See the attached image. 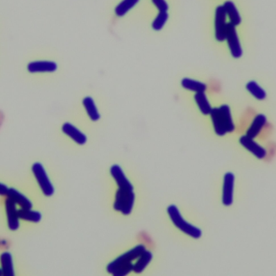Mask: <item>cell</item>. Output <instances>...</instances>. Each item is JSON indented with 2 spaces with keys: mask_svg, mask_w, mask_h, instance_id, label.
Returning a JSON list of instances; mask_svg holds the SVG:
<instances>
[{
  "mask_svg": "<svg viewBox=\"0 0 276 276\" xmlns=\"http://www.w3.org/2000/svg\"><path fill=\"white\" fill-rule=\"evenodd\" d=\"M101 136V133L88 127L70 108L60 113L51 129L52 141L70 147L92 146L100 142Z\"/></svg>",
  "mask_w": 276,
  "mask_h": 276,
  "instance_id": "obj_1",
  "label": "cell"
},
{
  "mask_svg": "<svg viewBox=\"0 0 276 276\" xmlns=\"http://www.w3.org/2000/svg\"><path fill=\"white\" fill-rule=\"evenodd\" d=\"M105 97L100 88L87 87L78 93L69 107L79 119L101 134L108 116Z\"/></svg>",
  "mask_w": 276,
  "mask_h": 276,
  "instance_id": "obj_2",
  "label": "cell"
},
{
  "mask_svg": "<svg viewBox=\"0 0 276 276\" xmlns=\"http://www.w3.org/2000/svg\"><path fill=\"white\" fill-rule=\"evenodd\" d=\"M17 71L18 76L26 84L36 87H49L63 81L68 69L57 60L38 59L26 62Z\"/></svg>",
  "mask_w": 276,
  "mask_h": 276,
  "instance_id": "obj_3",
  "label": "cell"
},
{
  "mask_svg": "<svg viewBox=\"0 0 276 276\" xmlns=\"http://www.w3.org/2000/svg\"><path fill=\"white\" fill-rule=\"evenodd\" d=\"M146 251L144 246L139 245L121 255L107 266V271L114 276H125L133 270V261Z\"/></svg>",
  "mask_w": 276,
  "mask_h": 276,
  "instance_id": "obj_4",
  "label": "cell"
},
{
  "mask_svg": "<svg viewBox=\"0 0 276 276\" xmlns=\"http://www.w3.org/2000/svg\"><path fill=\"white\" fill-rule=\"evenodd\" d=\"M210 114L213 128L218 135L222 136L234 131L235 126L228 105H224L220 108H212Z\"/></svg>",
  "mask_w": 276,
  "mask_h": 276,
  "instance_id": "obj_5",
  "label": "cell"
},
{
  "mask_svg": "<svg viewBox=\"0 0 276 276\" xmlns=\"http://www.w3.org/2000/svg\"><path fill=\"white\" fill-rule=\"evenodd\" d=\"M135 194L133 188H119L114 203L115 210L121 212L125 216L130 215L134 206Z\"/></svg>",
  "mask_w": 276,
  "mask_h": 276,
  "instance_id": "obj_6",
  "label": "cell"
},
{
  "mask_svg": "<svg viewBox=\"0 0 276 276\" xmlns=\"http://www.w3.org/2000/svg\"><path fill=\"white\" fill-rule=\"evenodd\" d=\"M167 212L173 223L182 232L194 238H199L201 236V230L186 222L181 215L179 209L175 206H169Z\"/></svg>",
  "mask_w": 276,
  "mask_h": 276,
  "instance_id": "obj_7",
  "label": "cell"
},
{
  "mask_svg": "<svg viewBox=\"0 0 276 276\" xmlns=\"http://www.w3.org/2000/svg\"><path fill=\"white\" fill-rule=\"evenodd\" d=\"M32 171L44 194L50 197L54 193V189L43 165L38 162L34 163L32 166Z\"/></svg>",
  "mask_w": 276,
  "mask_h": 276,
  "instance_id": "obj_8",
  "label": "cell"
},
{
  "mask_svg": "<svg viewBox=\"0 0 276 276\" xmlns=\"http://www.w3.org/2000/svg\"><path fill=\"white\" fill-rule=\"evenodd\" d=\"M235 26L231 23H228L226 40H227L231 54L235 58H239L242 55V50L237 37Z\"/></svg>",
  "mask_w": 276,
  "mask_h": 276,
  "instance_id": "obj_9",
  "label": "cell"
},
{
  "mask_svg": "<svg viewBox=\"0 0 276 276\" xmlns=\"http://www.w3.org/2000/svg\"><path fill=\"white\" fill-rule=\"evenodd\" d=\"M227 14L224 6H219L216 10L215 19L216 37L217 40L222 42L226 40Z\"/></svg>",
  "mask_w": 276,
  "mask_h": 276,
  "instance_id": "obj_10",
  "label": "cell"
},
{
  "mask_svg": "<svg viewBox=\"0 0 276 276\" xmlns=\"http://www.w3.org/2000/svg\"><path fill=\"white\" fill-rule=\"evenodd\" d=\"M16 203L11 199L7 198L5 202L6 209L8 219V227L12 230L19 228L20 224Z\"/></svg>",
  "mask_w": 276,
  "mask_h": 276,
  "instance_id": "obj_11",
  "label": "cell"
},
{
  "mask_svg": "<svg viewBox=\"0 0 276 276\" xmlns=\"http://www.w3.org/2000/svg\"><path fill=\"white\" fill-rule=\"evenodd\" d=\"M234 180L232 173H228L225 176L222 201L226 206H230L233 203Z\"/></svg>",
  "mask_w": 276,
  "mask_h": 276,
  "instance_id": "obj_12",
  "label": "cell"
},
{
  "mask_svg": "<svg viewBox=\"0 0 276 276\" xmlns=\"http://www.w3.org/2000/svg\"><path fill=\"white\" fill-rule=\"evenodd\" d=\"M241 144L249 151H250L257 158L262 159L266 155L265 149L254 140V139L248 136H242L239 140Z\"/></svg>",
  "mask_w": 276,
  "mask_h": 276,
  "instance_id": "obj_13",
  "label": "cell"
},
{
  "mask_svg": "<svg viewBox=\"0 0 276 276\" xmlns=\"http://www.w3.org/2000/svg\"><path fill=\"white\" fill-rule=\"evenodd\" d=\"M266 124L264 115H257L247 132V136L253 139L259 136Z\"/></svg>",
  "mask_w": 276,
  "mask_h": 276,
  "instance_id": "obj_14",
  "label": "cell"
},
{
  "mask_svg": "<svg viewBox=\"0 0 276 276\" xmlns=\"http://www.w3.org/2000/svg\"><path fill=\"white\" fill-rule=\"evenodd\" d=\"M7 196L22 209H31L33 207L32 202L27 198L14 189H9Z\"/></svg>",
  "mask_w": 276,
  "mask_h": 276,
  "instance_id": "obj_15",
  "label": "cell"
},
{
  "mask_svg": "<svg viewBox=\"0 0 276 276\" xmlns=\"http://www.w3.org/2000/svg\"><path fill=\"white\" fill-rule=\"evenodd\" d=\"M111 174L116 181L119 188H133L132 185L125 175L121 167L117 165H113L110 169Z\"/></svg>",
  "mask_w": 276,
  "mask_h": 276,
  "instance_id": "obj_16",
  "label": "cell"
},
{
  "mask_svg": "<svg viewBox=\"0 0 276 276\" xmlns=\"http://www.w3.org/2000/svg\"><path fill=\"white\" fill-rule=\"evenodd\" d=\"M153 256L152 253L145 251L138 258L137 261L133 266V271L136 273H141L146 268L148 264L152 261Z\"/></svg>",
  "mask_w": 276,
  "mask_h": 276,
  "instance_id": "obj_17",
  "label": "cell"
},
{
  "mask_svg": "<svg viewBox=\"0 0 276 276\" xmlns=\"http://www.w3.org/2000/svg\"><path fill=\"white\" fill-rule=\"evenodd\" d=\"M195 100L203 114H210L212 108L204 91L196 93Z\"/></svg>",
  "mask_w": 276,
  "mask_h": 276,
  "instance_id": "obj_18",
  "label": "cell"
},
{
  "mask_svg": "<svg viewBox=\"0 0 276 276\" xmlns=\"http://www.w3.org/2000/svg\"><path fill=\"white\" fill-rule=\"evenodd\" d=\"M227 15L230 19V23L236 26L241 23V19L234 4L231 2H227L224 5Z\"/></svg>",
  "mask_w": 276,
  "mask_h": 276,
  "instance_id": "obj_19",
  "label": "cell"
},
{
  "mask_svg": "<svg viewBox=\"0 0 276 276\" xmlns=\"http://www.w3.org/2000/svg\"><path fill=\"white\" fill-rule=\"evenodd\" d=\"M2 269V274L5 276H12L14 275L12 257L10 253H5L1 257Z\"/></svg>",
  "mask_w": 276,
  "mask_h": 276,
  "instance_id": "obj_20",
  "label": "cell"
},
{
  "mask_svg": "<svg viewBox=\"0 0 276 276\" xmlns=\"http://www.w3.org/2000/svg\"><path fill=\"white\" fill-rule=\"evenodd\" d=\"M19 219L38 223L41 219V213L31 209H20L17 210Z\"/></svg>",
  "mask_w": 276,
  "mask_h": 276,
  "instance_id": "obj_21",
  "label": "cell"
},
{
  "mask_svg": "<svg viewBox=\"0 0 276 276\" xmlns=\"http://www.w3.org/2000/svg\"><path fill=\"white\" fill-rule=\"evenodd\" d=\"M139 2V0H123L115 8V12L118 16L126 15L132 8L134 7Z\"/></svg>",
  "mask_w": 276,
  "mask_h": 276,
  "instance_id": "obj_22",
  "label": "cell"
},
{
  "mask_svg": "<svg viewBox=\"0 0 276 276\" xmlns=\"http://www.w3.org/2000/svg\"><path fill=\"white\" fill-rule=\"evenodd\" d=\"M182 85L186 89L195 93L204 91L206 88L205 84L189 78L184 79L182 82Z\"/></svg>",
  "mask_w": 276,
  "mask_h": 276,
  "instance_id": "obj_23",
  "label": "cell"
},
{
  "mask_svg": "<svg viewBox=\"0 0 276 276\" xmlns=\"http://www.w3.org/2000/svg\"><path fill=\"white\" fill-rule=\"evenodd\" d=\"M247 90L256 99L259 100H263L265 99L266 93L263 89L257 83L254 81L249 82L247 85Z\"/></svg>",
  "mask_w": 276,
  "mask_h": 276,
  "instance_id": "obj_24",
  "label": "cell"
},
{
  "mask_svg": "<svg viewBox=\"0 0 276 276\" xmlns=\"http://www.w3.org/2000/svg\"><path fill=\"white\" fill-rule=\"evenodd\" d=\"M168 19L167 12H160L152 23V27L155 30H161Z\"/></svg>",
  "mask_w": 276,
  "mask_h": 276,
  "instance_id": "obj_25",
  "label": "cell"
},
{
  "mask_svg": "<svg viewBox=\"0 0 276 276\" xmlns=\"http://www.w3.org/2000/svg\"><path fill=\"white\" fill-rule=\"evenodd\" d=\"M152 1L159 12H167L168 11V5L165 0H152Z\"/></svg>",
  "mask_w": 276,
  "mask_h": 276,
  "instance_id": "obj_26",
  "label": "cell"
},
{
  "mask_svg": "<svg viewBox=\"0 0 276 276\" xmlns=\"http://www.w3.org/2000/svg\"><path fill=\"white\" fill-rule=\"evenodd\" d=\"M8 190L9 189L6 185L3 183L0 185V194H1L2 195H7Z\"/></svg>",
  "mask_w": 276,
  "mask_h": 276,
  "instance_id": "obj_27",
  "label": "cell"
}]
</instances>
